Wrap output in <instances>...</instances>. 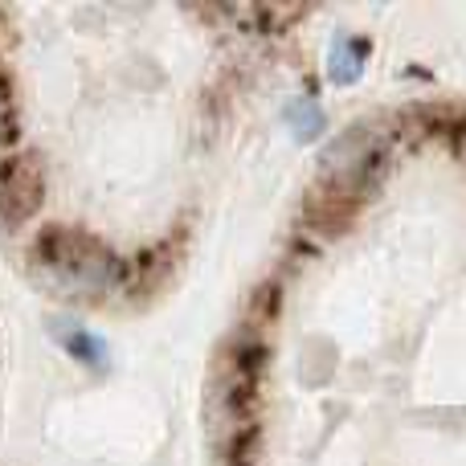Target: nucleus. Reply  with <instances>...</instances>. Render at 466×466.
I'll use <instances>...</instances> for the list:
<instances>
[{"label":"nucleus","instance_id":"obj_2","mask_svg":"<svg viewBox=\"0 0 466 466\" xmlns=\"http://www.w3.org/2000/svg\"><path fill=\"white\" fill-rule=\"evenodd\" d=\"M46 205V164L37 152H16L0 160V221L8 229L29 226Z\"/></svg>","mask_w":466,"mask_h":466},{"label":"nucleus","instance_id":"obj_6","mask_svg":"<svg viewBox=\"0 0 466 466\" xmlns=\"http://www.w3.org/2000/svg\"><path fill=\"white\" fill-rule=\"evenodd\" d=\"M356 74H360V62L348 54V41H339L336 57H331V78H336V82H352Z\"/></svg>","mask_w":466,"mask_h":466},{"label":"nucleus","instance_id":"obj_4","mask_svg":"<svg viewBox=\"0 0 466 466\" xmlns=\"http://www.w3.org/2000/svg\"><path fill=\"white\" fill-rule=\"evenodd\" d=\"M16 139V98H13V78L0 70V152Z\"/></svg>","mask_w":466,"mask_h":466},{"label":"nucleus","instance_id":"obj_5","mask_svg":"<svg viewBox=\"0 0 466 466\" xmlns=\"http://www.w3.org/2000/svg\"><path fill=\"white\" fill-rule=\"evenodd\" d=\"M287 119L295 123V136H299V139H311L315 131L323 127V111H319L315 103H307V98H299V103L287 106Z\"/></svg>","mask_w":466,"mask_h":466},{"label":"nucleus","instance_id":"obj_1","mask_svg":"<svg viewBox=\"0 0 466 466\" xmlns=\"http://www.w3.org/2000/svg\"><path fill=\"white\" fill-rule=\"evenodd\" d=\"M33 258L74 295H98V290H111L123 279L115 249L86 229L46 226L33 241Z\"/></svg>","mask_w":466,"mask_h":466},{"label":"nucleus","instance_id":"obj_3","mask_svg":"<svg viewBox=\"0 0 466 466\" xmlns=\"http://www.w3.org/2000/svg\"><path fill=\"white\" fill-rule=\"evenodd\" d=\"M54 331H57V339L66 344V352H70L74 360L90 364V369H103V364H106V348H103V339H98V336H90V331L74 328L70 319H57Z\"/></svg>","mask_w":466,"mask_h":466}]
</instances>
